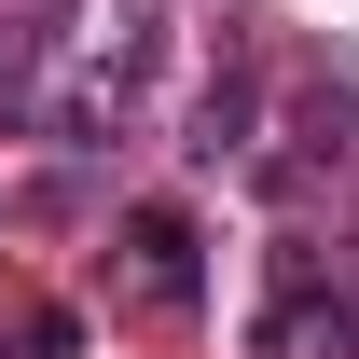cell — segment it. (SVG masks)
<instances>
[{
    "mask_svg": "<svg viewBox=\"0 0 359 359\" xmlns=\"http://www.w3.org/2000/svg\"><path fill=\"white\" fill-rule=\"evenodd\" d=\"M304 346H318V359H359V276H332V304H318Z\"/></svg>",
    "mask_w": 359,
    "mask_h": 359,
    "instance_id": "obj_4",
    "label": "cell"
},
{
    "mask_svg": "<svg viewBox=\"0 0 359 359\" xmlns=\"http://www.w3.org/2000/svg\"><path fill=\"white\" fill-rule=\"evenodd\" d=\"M332 304V263H318V235H276V304H263V359H290Z\"/></svg>",
    "mask_w": 359,
    "mask_h": 359,
    "instance_id": "obj_3",
    "label": "cell"
},
{
    "mask_svg": "<svg viewBox=\"0 0 359 359\" xmlns=\"http://www.w3.org/2000/svg\"><path fill=\"white\" fill-rule=\"evenodd\" d=\"M125 290H138V304H194V290H208L194 208H125Z\"/></svg>",
    "mask_w": 359,
    "mask_h": 359,
    "instance_id": "obj_1",
    "label": "cell"
},
{
    "mask_svg": "<svg viewBox=\"0 0 359 359\" xmlns=\"http://www.w3.org/2000/svg\"><path fill=\"white\" fill-rule=\"evenodd\" d=\"M194 166H249L263 152V69H235V83H208L194 97V138H180Z\"/></svg>",
    "mask_w": 359,
    "mask_h": 359,
    "instance_id": "obj_2",
    "label": "cell"
}]
</instances>
